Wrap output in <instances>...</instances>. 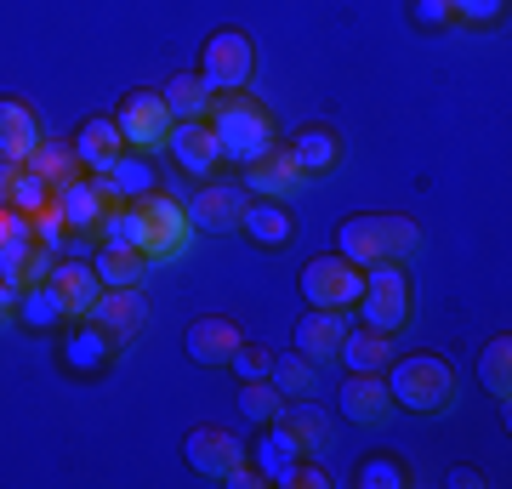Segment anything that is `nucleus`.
<instances>
[{
  "label": "nucleus",
  "instance_id": "6",
  "mask_svg": "<svg viewBox=\"0 0 512 489\" xmlns=\"http://www.w3.org/2000/svg\"><path fill=\"white\" fill-rule=\"evenodd\" d=\"M359 290H365V268L348 262V256H313L308 268H302V296H308V308H342L353 313L359 308Z\"/></svg>",
  "mask_w": 512,
  "mask_h": 489
},
{
  "label": "nucleus",
  "instance_id": "31",
  "mask_svg": "<svg viewBox=\"0 0 512 489\" xmlns=\"http://www.w3.org/2000/svg\"><path fill=\"white\" fill-rule=\"evenodd\" d=\"M92 268H97V279H103V285H143L148 262H143V251L103 239V245H97V256H92Z\"/></svg>",
  "mask_w": 512,
  "mask_h": 489
},
{
  "label": "nucleus",
  "instance_id": "8",
  "mask_svg": "<svg viewBox=\"0 0 512 489\" xmlns=\"http://www.w3.org/2000/svg\"><path fill=\"white\" fill-rule=\"evenodd\" d=\"M131 205H137V217H143V228H148V262H171V256L188 251V239H194L188 205L165 200L160 188H154V194H143V200H131Z\"/></svg>",
  "mask_w": 512,
  "mask_h": 489
},
{
  "label": "nucleus",
  "instance_id": "29",
  "mask_svg": "<svg viewBox=\"0 0 512 489\" xmlns=\"http://www.w3.org/2000/svg\"><path fill=\"white\" fill-rule=\"evenodd\" d=\"M29 171H35V177H46L52 182V194L57 188H63V182H74L80 177V160H74V143H57V137H40L35 148H29Z\"/></svg>",
  "mask_w": 512,
  "mask_h": 489
},
{
  "label": "nucleus",
  "instance_id": "22",
  "mask_svg": "<svg viewBox=\"0 0 512 489\" xmlns=\"http://www.w3.org/2000/svg\"><path fill=\"white\" fill-rule=\"evenodd\" d=\"M109 205L114 200L97 188V177H74V182L57 188V211H63V222H69V234H92ZM120 205H126V200H120Z\"/></svg>",
  "mask_w": 512,
  "mask_h": 489
},
{
  "label": "nucleus",
  "instance_id": "38",
  "mask_svg": "<svg viewBox=\"0 0 512 489\" xmlns=\"http://www.w3.org/2000/svg\"><path fill=\"white\" fill-rule=\"evenodd\" d=\"M228 370H234L239 381H256V376H274V353H268V347H239L234 359H228Z\"/></svg>",
  "mask_w": 512,
  "mask_h": 489
},
{
  "label": "nucleus",
  "instance_id": "9",
  "mask_svg": "<svg viewBox=\"0 0 512 489\" xmlns=\"http://www.w3.org/2000/svg\"><path fill=\"white\" fill-rule=\"evenodd\" d=\"M103 336H109L114 347L137 342V330L148 325V296L143 285H103V296L92 302V313H86Z\"/></svg>",
  "mask_w": 512,
  "mask_h": 489
},
{
  "label": "nucleus",
  "instance_id": "13",
  "mask_svg": "<svg viewBox=\"0 0 512 489\" xmlns=\"http://www.w3.org/2000/svg\"><path fill=\"white\" fill-rule=\"evenodd\" d=\"M302 182H308V177H302L291 143H274L268 154H256V160L245 165V188H251L256 200H291Z\"/></svg>",
  "mask_w": 512,
  "mask_h": 489
},
{
  "label": "nucleus",
  "instance_id": "15",
  "mask_svg": "<svg viewBox=\"0 0 512 489\" xmlns=\"http://www.w3.org/2000/svg\"><path fill=\"white\" fill-rule=\"evenodd\" d=\"M165 148H171V160L183 165L188 177H200V182H211L222 171V148H217V137H211L205 120H177L171 137H165Z\"/></svg>",
  "mask_w": 512,
  "mask_h": 489
},
{
  "label": "nucleus",
  "instance_id": "41",
  "mask_svg": "<svg viewBox=\"0 0 512 489\" xmlns=\"http://www.w3.org/2000/svg\"><path fill=\"white\" fill-rule=\"evenodd\" d=\"M410 23H416V29H427V35L450 29V0H410Z\"/></svg>",
  "mask_w": 512,
  "mask_h": 489
},
{
  "label": "nucleus",
  "instance_id": "11",
  "mask_svg": "<svg viewBox=\"0 0 512 489\" xmlns=\"http://www.w3.org/2000/svg\"><path fill=\"white\" fill-rule=\"evenodd\" d=\"M336 404H342V416L359 421V427H387L393 421V393H387V376L382 370H348V381H342V393H336Z\"/></svg>",
  "mask_w": 512,
  "mask_h": 489
},
{
  "label": "nucleus",
  "instance_id": "5",
  "mask_svg": "<svg viewBox=\"0 0 512 489\" xmlns=\"http://www.w3.org/2000/svg\"><path fill=\"white\" fill-rule=\"evenodd\" d=\"M256 74V46L245 29H217L200 46V80L211 91H245Z\"/></svg>",
  "mask_w": 512,
  "mask_h": 489
},
{
  "label": "nucleus",
  "instance_id": "1",
  "mask_svg": "<svg viewBox=\"0 0 512 489\" xmlns=\"http://www.w3.org/2000/svg\"><path fill=\"white\" fill-rule=\"evenodd\" d=\"M205 126H211V137H217V148H222V165H239V171H245L256 154L274 148V120H268V109H262L256 97H245V91H217Z\"/></svg>",
  "mask_w": 512,
  "mask_h": 489
},
{
  "label": "nucleus",
  "instance_id": "32",
  "mask_svg": "<svg viewBox=\"0 0 512 489\" xmlns=\"http://www.w3.org/2000/svg\"><path fill=\"white\" fill-rule=\"evenodd\" d=\"M478 381H484L490 399H501V404L512 399V342L507 336H495V342L478 353Z\"/></svg>",
  "mask_w": 512,
  "mask_h": 489
},
{
  "label": "nucleus",
  "instance_id": "36",
  "mask_svg": "<svg viewBox=\"0 0 512 489\" xmlns=\"http://www.w3.org/2000/svg\"><path fill=\"white\" fill-rule=\"evenodd\" d=\"M507 18V0H450V23H467V29H495Z\"/></svg>",
  "mask_w": 512,
  "mask_h": 489
},
{
  "label": "nucleus",
  "instance_id": "27",
  "mask_svg": "<svg viewBox=\"0 0 512 489\" xmlns=\"http://www.w3.org/2000/svg\"><path fill=\"white\" fill-rule=\"evenodd\" d=\"M336 359L348 364V370H387V364H393V336L359 325V330L342 336V353H336Z\"/></svg>",
  "mask_w": 512,
  "mask_h": 489
},
{
  "label": "nucleus",
  "instance_id": "44",
  "mask_svg": "<svg viewBox=\"0 0 512 489\" xmlns=\"http://www.w3.org/2000/svg\"><path fill=\"white\" fill-rule=\"evenodd\" d=\"M478 484H484V478H478L473 467H456V472H450V489H478Z\"/></svg>",
  "mask_w": 512,
  "mask_h": 489
},
{
  "label": "nucleus",
  "instance_id": "17",
  "mask_svg": "<svg viewBox=\"0 0 512 489\" xmlns=\"http://www.w3.org/2000/svg\"><path fill=\"white\" fill-rule=\"evenodd\" d=\"M353 330V319L342 308H308V319L296 325V353L313 364H330L342 353V336Z\"/></svg>",
  "mask_w": 512,
  "mask_h": 489
},
{
  "label": "nucleus",
  "instance_id": "37",
  "mask_svg": "<svg viewBox=\"0 0 512 489\" xmlns=\"http://www.w3.org/2000/svg\"><path fill=\"white\" fill-rule=\"evenodd\" d=\"M353 484L359 489H404L410 484V472H404L393 455H376V461H365V467L353 472Z\"/></svg>",
  "mask_w": 512,
  "mask_h": 489
},
{
  "label": "nucleus",
  "instance_id": "45",
  "mask_svg": "<svg viewBox=\"0 0 512 489\" xmlns=\"http://www.w3.org/2000/svg\"><path fill=\"white\" fill-rule=\"evenodd\" d=\"M12 302H18V290H12L6 279H0V319H12Z\"/></svg>",
  "mask_w": 512,
  "mask_h": 489
},
{
  "label": "nucleus",
  "instance_id": "4",
  "mask_svg": "<svg viewBox=\"0 0 512 489\" xmlns=\"http://www.w3.org/2000/svg\"><path fill=\"white\" fill-rule=\"evenodd\" d=\"M359 302H365V325L370 330H387V336H393V330L410 325L416 296H410V273H404V262H370Z\"/></svg>",
  "mask_w": 512,
  "mask_h": 489
},
{
  "label": "nucleus",
  "instance_id": "43",
  "mask_svg": "<svg viewBox=\"0 0 512 489\" xmlns=\"http://www.w3.org/2000/svg\"><path fill=\"white\" fill-rule=\"evenodd\" d=\"M23 222H29V217H18L12 205H0V239H12V234H18V228H23Z\"/></svg>",
  "mask_w": 512,
  "mask_h": 489
},
{
  "label": "nucleus",
  "instance_id": "10",
  "mask_svg": "<svg viewBox=\"0 0 512 489\" xmlns=\"http://www.w3.org/2000/svg\"><path fill=\"white\" fill-rule=\"evenodd\" d=\"M245 205H251L245 182H205L200 194L188 200V222H194V234H239Z\"/></svg>",
  "mask_w": 512,
  "mask_h": 489
},
{
  "label": "nucleus",
  "instance_id": "18",
  "mask_svg": "<svg viewBox=\"0 0 512 489\" xmlns=\"http://www.w3.org/2000/svg\"><path fill=\"white\" fill-rule=\"evenodd\" d=\"M245 455H251V467L262 472V484H285V472L302 461V444H296V433L285 427V421H268Z\"/></svg>",
  "mask_w": 512,
  "mask_h": 489
},
{
  "label": "nucleus",
  "instance_id": "26",
  "mask_svg": "<svg viewBox=\"0 0 512 489\" xmlns=\"http://www.w3.org/2000/svg\"><path fill=\"white\" fill-rule=\"evenodd\" d=\"M40 143V126L35 114L23 109L18 97H0V160H29V148Z\"/></svg>",
  "mask_w": 512,
  "mask_h": 489
},
{
  "label": "nucleus",
  "instance_id": "30",
  "mask_svg": "<svg viewBox=\"0 0 512 489\" xmlns=\"http://www.w3.org/2000/svg\"><path fill=\"white\" fill-rule=\"evenodd\" d=\"M279 421H285V427L296 433L302 455H325V450H330V416H325V410H313L308 399H291Z\"/></svg>",
  "mask_w": 512,
  "mask_h": 489
},
{
  "label": "nucleus",
  "instance_id": "40",
  "mask_svg": "<svg viewBox=\"0 0 512 489\" xmlns=\"http://www.w3.org/2000/svg\"><path fill=\"white\" fill-rule=\"evenodd\" d=\"M279 489H330V467L319 461V455H302V461L285 472V484Z\"/></svg>",
  "mask_w": 512,
  "mask_h": 489
},
{
  "label": "nucleus",
  "instance_id": "21",
  "mask_svg": "<svg viewBox=\"0 0 512 489\" xmlns=\"http://www.w3.org/2000/svg\"><path fill=\"white\" fill-rule=\"evenodd\" d=\"M97 188L109 194V200H143V194H154L160 188V171L148 165V154H137V148H126L120 160L109 165V171H97Z\"/></svg>",
  "mask_w": 512,
  "mask_h": 489
},
{
  "label": "nucleus",
  "instance_id": "20",
  "mask_svg": "<svg viewBox=\"0 0 512 489\" xmlns=\"http://www.w3.org/2000/svg\"><path fill=\"white\" fill-rule=\"evenodd\" d=\"M46 285L57 290V302H63V313H69V319H86V313H92V302L103 296V279H97L92 262H52Z\"/></svg>",
  "mask_w": 512,
  "mask_h": 489
},
{
  "label": "nucleus",
  "instance_id": "7",
  "mask_svg": "<svg viewBox=\"0 0 512 489\" xmlns=\"http://www.w3.org/2000/svg\"><path fill=\"white\" fill-rule=\"evenodd\" d=\"M114 126H120V137H126V148H137V154H154V148H165V137H171V109H165L160 91H126L120 97V109H114Z\"/></svg>",
  "mask_w": 512,
  "mask_h": 489
},
{
  "label": "nucleus",
  "instance_id": "28",
  "mask_svg": "<svg viewBox=\"0 0 512 489\" xmlns=\"http://www.w3.org/2000/svg\"><path fill=\"white\" fill-rule=\"evenodd\" d=\"M160 97H165V109H171V120H205L217 91L205 86L200 74H171L160 86Z\"/></svg>",
  "mask_w": 512,
  "mask_h": 489
},
{
  "label": "nucleus",
  "instance_id": "34",
  "mask_svg": "<svg viewBox=\"0 0 512 489\" xmlns=\"http://www.w3.org/2000/svg\"><path fill=\"white\" fill-rule=\"evenodd\" d=\"M274 387L285 399H313L319 387V364L302 359V353H274Z\"/></svg>",
  "mask_w": 512,
  "mask_h": 489
},
{
  "label": "nucleus",
  "instance_id": "25",
  "mask_svg": "<svg viewBox=\"0 0 512 489\" xmlns=\"http://www.w3.org/2000/svg\"><path fill=\"white\" fill-rule=\"evenodd\" d=\"M12 319H18L23 330H35V336H46V330H63V302H57V290L46 285V279H35V285L18 290V302H12Z\"/></svg>",
  "mask_w": 512,
  "mask_h": 489
},
{
  "label": "nucleus",
  "instance_id": "24",
  "mask_svg": "<svg viewBox=\"0 0 512 489\" xmlns=\"http://www.w3.org/2000/svg\"><path fill=\"white\" fill-rule=\"evenodd\" d=\"M126 154V137H120V126L114 120H86V126L74 131V160H80V171H109L114 160Z\"/></svg>",
  "mask_w": 512,
  "mask_h": 489
},
{
  "label": "nucleus",
  "instance_id": "2",
  "mask_svg": "<svg viewBox=\"0 0 512 489\" xmlns=\"http://www.w3.org/2000/svg\"><path fill=\"white\" fill-rule=\"evenodd\" d=\"M336 251L370 268V262H410L421 251V228L393 211H370V217H348L336 228Z\"/></svg>",
  "mask_w": 512,
  "mask_h": 489
},
{
  "label": "nucleus",
  "instance_id": "23",
  "mask_svg": "<svg viewBox=\"0 0 512 489\" xmlns=\"http://www.w3.org/2000/svg\"><path fill=\"white\" fill-rule=\"evenodd\" d=\"M291 154L296 165H302V177H330L336 165H342V137H336V126H302L291 137Z\"/></svg>",
  "mask_w": 512,
  "mask_h": 489
},
{
  "label": "nucleus",
  "instance_id": "16",
  "mask_svg": "<svg viewBox=\"0 0 512 489\" xmlns=\"http://www.w3.org/2000/svg\"><path fill=\"white\" fill-rule=\"evenodd\" d=\"M57 359L69 364L74 376H97V370H109L114 342L92 325V319H74V325H63V336H57Z\"/></svg>",
  "mask_w": 512,
  "mask_h": 489
},
{
  "label": "nucleus",
  "instance_id": "39",
  "mask_svg": "<svg viewBox=\"0 0 512 489\" xmlns=\"http://www.w3.org/2000/svg\"><path fill=\"white\" fill-rule=\"evenodd\" d=\"M29 222H35V239H40V245H52V251L63 245V239H69V222H63V211H57V194H52L46 205H40V211H35Z\"/></svg>",
  "mask_w": 512,
  "mask_h": 489
},
{
  "label": "nucleus",
  "instance_id": "19",
  "mask_svg": "<svg viewBox=\"0 0 512 489\" xmlns=\"http://www.w3.org/2000/svg\"><path fill=\"white\" fill-rule=\"evenodd\" d=\"M239 234L251 239V245H262V251H285L296 239V217L285 211V200H256L245 205V217H239Z\"/></svg>",
  "mask_w": 512,
  "mask_h": 489
},
{
  "label": "nucleus",
  "instance_id": "42",
  "mask_svg": "<svg viewBox=\"0 0 512 489\" xmlns=\"http://www.w3.org/2000/svg\"><path fill=\"white\" fill-rule=\"evenodd\" d=\"M18 171H23L18 160H0V205L12 200V182H18Z\"/></svg>",
  "mask_w": 512,
  "mask_h": 489
},
{
  "label": "nucleus",
  "instance_id": "3",
  "mask_svg": "<svg viewBox=\"0 0 512 489\" xmlns=\"http://www.w3.org/2000/svg\"><path fill=\"white\" fill-rule=\"evenodd\" d=\"M387 393H393V404L410 410V416H444L450 399H456V370H450L439 353H410V359H393Z\"/></svg>",
  "mask_w": 512,
  "mask_h": 489
},
{
  "label": "nucleus",
  "instance_id": "33",
  "mask_svg": "<svg viewBox=\"0 0 512 489\" xmlns=\"http://www.w3.org/2000/svg\"><path fill=\"white\" fill-rule=\"evenodd\" d=\"M285 404H291V399L274 387V376H256V381L239 387V410H245V421H256V427L279 421V416H285Z\"/></svg>",
  "mask_w": 512,
  "mask_h": 489
},
{
  "label": "nucleus",
  "instance_id": "12",
  "mask_svg": "<svg viewBox=\"0 0 512 489\" xmlns=\"http://www.w3.org/2000/svg\"><path fill=\"white\" fill-rule=\"evenodd\" d=\"M183 455H188V467L200 472V478H234L251 455H245V444H239L234 433H222V427H194V433L183 438Z\"/></svg>",
  "mask_w": 512,
  "mask_h": 489
},
{
  "label": "nucleus",
  "instance_id": "14",
  "mask_svg": "<svg viewBox=\"0 0 512 489\" xmlns=\"http://www.w3.org/2000/svg\"><path fill=\"white\" fill-rule=\"evenodd\" d=\"M239 347H245V330H239V319H228V313H205V319L188 325V359L205 364V370H222Z\"/></svg>",
  "mask_w": 512,
  "mask_h": 489
},
{
  "label": "nucleus",
  "instance_id": "35",
  "mask_svg": "<svg viewBox=\"0 0 512 489\" xmlns=\"http://www.w3.org/2000/svg\"><path fill=\"white\" fill-rule=\"evenodd\" d=\"M46 200H52V182H46V177H35V171L23 165V171H18V182H12V200H6V205H12L18 217H35V211H40Z\"/></svg>",
  "mask_w": 512,
  "mask_h": 489
}]
</instances>
